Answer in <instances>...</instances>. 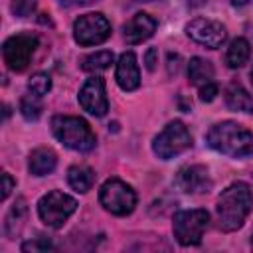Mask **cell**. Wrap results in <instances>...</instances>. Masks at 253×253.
Here are the masks:
<instances>
[{
    "label": "cell",
    "mask_w": 253,
    "mask_h": 253,
    "mask_svg": "<svg viewBox=\"0 0 253 253\" xmlns=\"http://www.w3.org/2000/svg\"><path fill=\"white\" fill-rule=\"evenodd\" d=\"M99 202L113 215H128L134 210V206H136V194L123 180L111 178V180H107L101 186Z\"/></svg>",
    "instance_id": "52a82bcc"
},
{
    "label": "cell",
    "mask_w": 253,
    "mask_h": 253,
    "mask_svg": "<svg viewBox=\"0 0 253 253\" xmlns=\"http://www.w3.org/2000/svg\"><path fill=\"white\" fill-rule=\"evenodd\" d=\"M251 55V45L245 38H235L229 47H227V53H225V63L231 67V69H237V67H243L247 63Z\"/></svg>",
    "instance_id": "d6986e66"
},
{
    "label": "cell",
    "mask_w": 253,
    "mask_h": 253,
    "mask_svg": "<svg viewBox=\"0 0 253 253\" xmlns=\"http://www.w3.org/2000/svg\"><path fill=\"white\" fill-rule=\"evenodd\" d=\"M249 0H231V4L233 6H243V4H247Z\"/></svg>",
    "instance_id": "f546056e"
},
{
    "label": "cell",
    "mask_w": 253,
    "mask_h": 253,
    "mask_svg": "<svg viewBox=\"0 0 253 253\" xmlns=\"http://www.w3.org/2000/svg\"><path fill=\"white\" fill-rule=\"evenodd\" d=\"M253 210V192L249 184L245 182H233L229 184L217 198V221L219 229L229 233L243 225L245 217Z\"/></svg>",
    "instance_id": "6da1fadb"
},
{
    "label": "cell",
    "mask_w": 253,
    "mask_h": 253,
    "mask_svg": "<svg viewBox=\"0 0 253 253\" xmlns=\"http://www.w3.org/2000/svg\"><path fill=\"white\" fill-rule=\"evenodd\" d=\"M186 34L190 40H194L200 45H206L210 49H217L225 38V26L217 20H210V18H194L192 22L186 24Z\"/></svg>",
    "instance_id": "30bf717a"
},
{
    "label": "cell",
    "mask_w": 253,
    "mask_h": 253,
    "mask_svg": "<svg viewBox=\"0 0 253 253\" xmlns=\"http://www.w3.org/2000/svg\"><path fill=\"white\" fill-rule=\"evenodd\" d=\"M55 164H57V156L51 148H36L32 150L30 154V160H28V168L34 176H45V174H51L55 170Z\"/></svg>",
    "instance_id": "9a60e30c"
},
{
    "label": "cell",
    "mask_w": 253,
    "mask_h": 253,
    "mask_svg": "<svg viewBox=\"0 0 253 253\" xmlns=\"http://www.w3.org/2000/svg\"><path fill=\"white\" fill-rule=\"evenodd\" d=\"M36 10V0H12V12L18 18H26Z\"/></svg>",
    "instance_id": "cb8c5ba5"
},
{
    "label": "cell",
    "mask_w": 253,
    "mask_h": 253,
    "mask_svg": "<svg viewBox=\"0 0 253 253\" xmlns=\"http://www.w3.org/2000/svg\"><path fill=\"white\" fill-rule=\"evenodd\" d=\"M42 111H43V107H42L38 95H28L20 101V113L26 121H38Z\"/></svg>",
    "instance_id": "7402d4cb"
},
{
    "label": "cell",
    "mask_w": 253,
    "mask_h": 253,
    "mask_svg": "<svg viewBox=\"0 0 253 253\" xmlns=\"http://www.w3.org/2000/svg\"><path fill=\"white\" fill-rule=\"evenodd\" d=\"M113 63V51H95V53H89L81 59V69L87 71V73H99V71H105L109 65Z\"/></svg>",
    "instance_id": "44dd1931"
},
{
    "label": "cell",
    "mask_w": 253,
    "mask_h": 253,
    "mask_svg": "<svg viewBox=\"0 0 253 253\" xmlns=\"http://www.w3.org/2000/svg\"><path fill=\"white\" fill-rule=\"evenodd\" d=\"M215 95H217V85H215V83H206V85L200 87V99H202L204 103L213 101Z\"/></svg>",
    "instance_id": "484cf974"
},
{
    "label": "cell",
    "mask_w": 253,
    "mask_h": 253,
    "mask_svg": "<svg viewBox=\"0 0 253 253\" xmlns=\"http://www.w3.org/2000/svg\"><path fill=\"white\" fill-rule=\"evenodd\" d=\"M174 184L178 190L186 194H204L211 190V178L208 174V168L202 164H192L178 170Z\"/></svg>",
    "instance_id": "7c38bea8"
},
{
    "label": "cell",
    "mask_w": 253,
    "mask_h": 253,
    "mask_svg": "<svg viewBox=\"0 0 253 253\" xmlns=\"http://www.w3.org/2000/svg\"><path fill=\"white\" fill-rule=\"evenodd\" d=\"M190 146H192V134L180 121L168 123L152 142L154 154L162 160H170V158L186 152Z\"/></svg>",
    "instance_id": "8992f818"
},
{
    "label": "cell",
    "mask_w": 253,
    "mask_h": 253,
    "mask_svg": "<svg viewBox=\"0 0 253 253\" xmlns=\"http://www.w3.org/2000/svg\"><path fill=\"white\" fill-rule=\"evenodd\" d=\"M49 89H51V79H49L47 73H36V75H32L30 81H28V91H30L32 95L43 97V95L49 93Z\"/></svg>",
    "instance_id": "603a6c76"
},
{
    "label": "cell",
    "mask_w": 253,
    "mask_h": 253,
    "mask_svg": "<svg viewBox=\"0 0 253 253\" xmlns=\"http://www.w3.org/2000/svg\"><path fill=\"white\" fill-rule=\"evenodd\" d=\"M115 79L123 91H134L140 85V69L136 63V55L132 51H125L119 57Z\"/></svg>",
    "instance_id": "5bb4252c"
},
{
    "label": "cell",
    "mask_w": 253,
    "mask_h": 253,
    "mask_svg": "<svg viewBox=\"0 0 253 253\" xmlns=\"http://www.w3.org/2000/svg\"><path fill=\"white\" fill-rule=\"evenodd\" d=\"M136 2H152V0H136Z\"/></svg>",
    "instance_id": "4dcf8cb0"
},
{
    "label": "cell",
    "mask_w": 253,
    "mask_h": 253,
    "mask_svg": "<svg viewBox=\"0 0 253 253\" xmlns=\"http://www.w3.org/2000/svg\"><path fill=\"white\" fill-rule=\"evenodd\" d=\"M14 186H16V182L12 180V176L8 172H4L2 174V200H6L10 196V192H12Z\"/></svg>",
    "instance_id": "83f0119b"
},
{
    "label": "cell",
    "mask_w": 253,
    "mask_h": 253,
    "mask_svg": "<svg viewBox=\"0 0 253 253\" xmlns=\"http://www.w3.org/2000/svg\"><path fill=\"white\" fill-rule=\"evenodd\" d=\"M47 249H53V245L47 241V239H32V241H26L22 245V251H47Z\"/></svg>",
    "instance_id": "d4e9b609"
},
{
    "label": "cell",
    "mask_w": 253,
    "mask_h": 253,
    "mask_svg": "<svg viewBox=\"0 0 253 253\" xmlns=\"http://www.w3.org/2000/svg\"><path fill=\"white\" fill-rule=\"evenodd\" d=\"M79 105L83 107V111H87L93 117H103L109 111V99H107V91H105V81L103 77H89L83 87L79 89Z\"/></svg>",
    "instance_id": "8fae6325"
},
{
    "label": "cell",
    "mask_w": 253,
    "mask_h": 253,
    "mask_svg": "<svg viewBox=\"0 0 253 253\" xmlns=\"http://www.w3.org/2000/svg\"><path fill=\"white\" fill-rule=\"evenodd\" d=\"M156 63H158V49L156 47H148L146 53H144V65L148 71H154L156 69Z\"/></svg>",
    "instance_id": "4316f807"
},
{
    "label": "cell",
    "mask_w": 253,
    "mask_h": 253,
    "mask_svg": "<svg viewBox=\"0 0 253 253\" xmlns=\"http://www.w3.org/2000/svg\"><path fill=\"white\" fill-rule=\"evenodd\" d=\"M206 140L215 152L231 158H245L253 154V132L235 121L215 123L208 130Z\"/></svg>",
    "instance_id": "7a4b0ae2"
},
{
    "label": "cell",
    "mask_w": 253,
    "mask_h": 253,
    "mask_svg": "<svg viewBox=\"0 0 253 253\" xmlns=\"http://www.w3.org/2000/svg\"><path fill=\"white\" fill-rule=\"evenodd\" d=\"M67 182L75 192H89L95 184V172L89 166H71L67 170Z\"/></svg>",
    "instance_id": "ffe728a7"
},
{
    "label": "cell",
    "mask_w": 253,
    "mask_h": 253,
    "mask_svg": "<svg viewBox=\"0 0 253 253\" xmlns=\"http://www.w3.org/2000/svg\"><path fill=\"white\" fill-rule=\"evenodd\" d=\"M40 40L36 34H16L10 36L4 45H2V57L4 63L12 69V71H24L38 47Z\"/></svg>",
    "instance_id": "ba28073f"
},
{
    "label": "cell",
    "mask_w": 253,
    "mask_h": 253,
    "mask_svg": "<svg viewBox=\"0 0 253 253\" xmlns=\"http://www.w3.org/2000/svg\"><path fill=\"white\" fill-rule=\"evenodd\" d=\"M188 79L192 85H206L213 79V65L204 57H192L188 61Z\"/></svg>",
    "instance_id": "ac0fdd59"
},
{
    "label": "cell",
    "mask_w": 253,
    "mask_h": 253,
    "mask_svg": "<svg viewBox=\"0 0 253 253\" xmlns=\"http://www.w3.org/2000/svg\"><path fill=\"white\" fill-rule=\"evenodd\" d=\"M51 132L63 146L71 150L89 152L95 148V132L91 130L89 123L81 117L55 115L51 119Z\"/></svg>",
    "instance_id": "3957f363"
},
{
    "label": "cell",
    "mask_w": 253,
    "mask_h": 253,
    "mask_svg": "<svg viewBox=\"0 0 253 253\" xmlns=\"http://www.w3.org/2000/svg\"><path fill=\"white\" fill-rule=\"evenodd\" d=\"M63 6H71V4H89L93 0H59Z\"/></svg>",
    "instance_id": "f1b7e54d"
},
{
    "label": "cell",
    "mask_w": 253,
    "mask_h": 253,
    "mask_svg": "<svg viewBox=\"0 0 253 253\" xmlns=\"http://www.w3.org/2000/svg\"><path fill=\"white\" fill-rule=\"evenodd\" d=\"M251 81H253V67H251Z\"/></svg>",
    "instance_id": "1f68e13d"
},
{
    "label": "cell",
    "mask_w": 253,
    "mask_h": 253,
    "mask_svg": "<svg viewBox=\"0 0 253 253\" xmlns=\"http://www.w3.org/2000/svg\"><path fill=\"white\" fill-rule=\"evenodd\" d=\"M26 213H28L26 200H24V198H18V200L14 202V206L10 208V211H8V215H6V221H4L6 235H8L10 239H16V237H18V233L22 231V225H24Z\"/></svg>",
    "instance_id": "e0dca14e"
},
{
    "label": "cell",
    "mask_w": 253,
    "mask_h": 253,
    "mask_svg": "<svg viewBox=\"0 0 253 253\" xmlns=\"http://www.w3.org/2000/svg\"><path fill=\"white\" fill-rule=\"evenodd\" d=\"M156 32V20L144 12L134 14L125 26H123V36L126 40V43L134 45L140 42H146L148 38H152V34Z\"/></svg>",
    "instance_id": "4fadbf2b"
},
{
    "label": "cell",
    "mask_w": 253,
    "mask_h": 253,
    "mask_svg": "<svg viewBox=\"0 0 253 253\" xmlns=\"http://www.w3.org/2000/svg\"><path fill=\"white\" fill-rule=\"evenodd\" d=\"M251 245H253V239H251Z\"/></svg>",
    "instance_id": "d6a6232c"
},
{
    "label": "cell",
    "mask_w": 253,
    "mask_h": 253,
    "mask_svg": "<svg viewBox=\"0 0 253 253\" xmlns=\"http://www.w3.org/2000/svg\"><path fill=\"white\" fill-rule=\"evenodd\" d=\"M225 105L231 111H239V113H253V97L249 95V91L239 85V83H231L225 89Z\"/></svg>",
    "instance_id": "2e32d148"
},
{
    "label": "cell",
    "mask_w": 253,
    "mask_h": 253,
    "mask_svg": "<svg viewBox=\"0 0 253 253\" xmlns=\"http://www.w3.org/2000/svg\"><path fill=\"white\" fill-rule=\"evenodd\" d=\"M111 36L109 20L99 12H89L73 22V38L79 45H99Z\"/></svg>",
    "instance_id": "9c48e42d"
},
{
    "label": "cell",
    "mask_w": 253,
    "mask_h": 253,
    "mask_svg": "<svg viewBox=\"0 0 253 253\" xmlns=\"http://www.w3.org/2000/svg\"><path fill=\"white\" fill-rule=\"evenodd\" d=\"M208 225L210 213L206 210H180L172 219L174 237L180 245H200Z\"/></svg>",
    "instance_id": "277c9868"
},
{
    "label": "cell",
    "mask_w": 253,
    "mask_h": 253,
    "mask_svg": "<svg viewBox=\"0 0 253 253\" xmlns=\"http://www.w3.org/2000/svg\"><path fill=\"white\" fill-rule=\"evenodd\" d=\"M75 210H77V200L59 190L47 192L38 202V213L42 221L53 229H59Z\"/></svg>",
    "instance_id": "5b68a950"
}]
</instances>
